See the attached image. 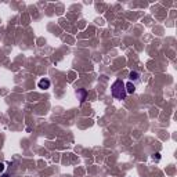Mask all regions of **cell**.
<instances>
[{
	"label": "cell",
	"mask_w": 177,
	"mask_h": 177,
	"mask_svg": "<svg viewBox=\"0 0 177 177\" xmlns=\"http://www.w3.org/2000/svg\"><path fill=\"white\" fill-rule=\"evenodd\" d=\"M4 167H6V165H4V163H1V162H0V172H3V170H4Z\"/></svg>",
	"instance_id": "obj_6"
},
{
	"label": "cell",
	"mask_w": 177,
	"mask_h": 177,
	"mask_svg": "<svg viewBox=\"0 0 177 177\" xmlns=\"http://www.w3.org/2000/svg\"><path fill=\"white\" fill-rule=\"evenodd\" d=\"M111 93H112V97L116 100H125L127 93H126V87H125V83L123 80H115L112 86H111Z\"/></svg>",
	"instance_id": "obj_1"
},
{
	"label": "cell",
	"mask_w": 177,
	"mask_h": 177,
	"mask_svg": "<svg viewBox=\"0 0 177 177\" xmlns=\"http://www.w3.org/2000/svg\"><path fill=\"white\" fill-rule=\"evenodd\" d=\"M39 88H43V90H46V88H50L51 83H50V80L48 79H40L39 80V83H37Z\"/></svg>",
	"instance_id": "obj_2"
},
{
	"label": "cell",
	"mask_w": 177,
	"mask_h": 177,
	"mask_svg": "<svg viewBox=\"0 0 177 177\" xmlns=\"http://www.w3.org/2000/svg\"><path fill=\"white\" fill-rule=\"evenodd\" d=\"M125 87H126V93H129V94H133L136 91V84L133 82H127L125 84Z\"/></svg>",
	"instance_id": "obj_4"
},
{
	"label": "cell",
	"mask_w": 177,
	"mask_h": 177,
	"mask_svg": "<svg viewBox=\"0 0 177 177\" xmlns=\"http://www.w3.org/2000/svg\"><path fill=\"white\" fill-rule=\"evenodd\" d=\"M3 177H8V176H7V174H4V176H3Z\"/></svg>",
	"instance_id": "obj_7"
},
{
	"label": "cell",
	"mask_w": 177,
	"mask_h": 177,
	"mask_svg": "<svg viewBox=\"0 0 177 177\" xmlns=\"http://www.w3.org/2000/svg\"><path fill=\"white\" fill-rule=\"evenodd\" d=\"M133 80L140 82V73L138 72H130V82H133Z\"/></svg>",
	"instance_id": "obj_5"
},
{
	"label": "cell",
	"mask_w": 177,
	"mask_h": 177,
	"mask_svg": "<svg viewBox=\"0 0 177 177\" xmlns=\"http://www.w3.org/2000/svg\"><path fill=\"white\" fill-rule=\"evenodd\" d=\"M86 96H87V91H86V88H79L78 91H76V97L80 100V103H83L84 100H86Z\"/></svg>",
	"instance_id": "obj_3"
}]
</instances>
